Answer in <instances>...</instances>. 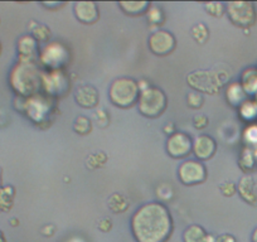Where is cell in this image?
<instances>
[{
  "mask_svg": "<svg viewBox=\"0 0 257 242\" xmlns=\"http://www.w3.org/2000/svg\"><path fill=\"white\" fill-rule=\"evenodd\" d=\"M132 229L138 242H165L173 231V219L162 203H147L132 218Z\"/></svg>",
  "mask_w": 257,
  "mask_h": 242,
  "instance_id": "6da1fadb",
  "label": "cell"
},
{
  "mask_svg": "<svg viewBox=\"0 0 257 242\" xmlns=\"http://www.w3.org/2000/svg\"><path fill=\"white\" fill-rule=\"evenodd\" d=\"M43 76L34 63H19L12 72V86L18 93L29 96L41 88Z\"/></svg>",
  "mask_w": 257,
  "mask_h": 242,
  "instance_id": "7a4b0ae2",
  "label": "cell"
},
{
  "mask_svg": "<svg viewBox=\"0 0 257 242\" xmlns=\"http://www.w3.org/2000/svg\"><path fill=\"white\" fill-rule=\"evenodd\" d=\"M110 100L113 105L121 108L132 107L139 100V83L133 78H117L110 86Z\"/></svg>",
  "mask_w": 257,
  "mask_h": 242,
  "instance_id": "3957f363",
  "label": "cell"
},
{
  "mask_svg": "<svg viewBox=\"0 0 257 242\" xmlns=\"http://www.w3.org/2000/svg\"><path fill=\"white\" fill-rule=\"evenodd\" d=\"M188 83L197 92H206L214 95L218 92L228 80L223 71H196L187 77Z\"/></svg>",
  "mask_w": 257,
  "mask_h": 242,
  "instance_id": "277c9868",
  "label": "cell"
},
{
  "mask_svg": "<svg viewBox=\"0 0 257 242\" xmlns=\"http://www.w3.org/2000/svg\"><path fill=\"white\" fill-rule=\"evenodd\" d=\"M167 96L160 88L147 87L140 90L139 111L144 116L155 118L167 108Z\"/></svg>",
  "mask_w": 257,
  "mask_h": 242,
  "instance_id": "5b68a950",
  "label": "cell"
},
{
  "mask_svg": "<svg viewBox=\"0 0 257 242\" xmlns=\"http://www.w3.org/2000/svg\"><path fill=\"white\" fill-rule=\"evenodd\" d=\"M226 7L229 19L236 26L248 28L256 23V9L251 2H229Z\"/></svg>",
  "mask_w": 257,
  "mask_h": 242,
  "instance_id": "8992f818",
  "label": "cell"
},
{
  "mask_svg": "<svg viewBox=\"0 0 257 242\" xmlns=\"http://www.w3.org/2000/svg\"><path fill=\"white\" fill-rule=\"evenodd\" d=\"M178 175L185 186H196L203 183L207 178V169L203 163L197 160H188L179 167Z\"/></svg>",
  "mask_w": 257,
  "mask_h": 242,
  "instance_id": "52a82bcc",
  "label": "cell"
},
{
  "mask_svg": "<svg viewBox=\"0 0 257 242\" xmlns=\"http://www.w3.org/2000/svg\"><path fill=\"white\" fill-rule=\"evenodd\" d=\"M70 58L67 49L59 43H52L44 48L41 54V61L46 67L52 71H57L59 67L66 65Z\"/></svg>",
  "mask_w": 257,
  "mask_h": 242,
  "instance_id": "ba28073f",
  "label": "cell"
},
{
  "mask_svg": "<svg viewBox=\"0 0 257 242\" xmlns=\"http://www.w3.org/2000/svg\"><path fill=\"white\" fill-rule=\"evenodd\" d=\"M149 48L157 56H167L175 48V38L167 31H157L149 37Z\"/></svg>",
  "mask_w": 257,
  "mask_h": 242,
  "instance_id": "9c48e42d",
  "label": "cell"
},
{
  "mask_svg": "<svg viewBox=\"0 0 257 242\" xmlns=\"http://www.w3.org/2000/svg\"><path fill=\"white\" fill-rule=\"evenodd\" d=\"M193 149L192 139L185 133H174L170 135L167 143V150L170 157L173 158H184L190 154Z\"/></svg>",
  "mask_w": 257,
  "mask_h": 242,
  "instance_id": "30bf717a",
  "label": "cell"
},
{
  "mask_svg": "<svg viewBox=\"0 0 257 242\" xmlns=\"http://www.w3.org/2000/svg\"><path fill=\"white\" fill-rule=\"evenodd\" d=\"M21 63H34L38 58V44L32 36H23L18 41Z\"/></svg>",
  "mask_w": 257,
  "mask_h": 242,
  "instance_id": "8fae6325",
  "label": "cell"
},
{
  "mask_svg": "<svg viewBox=\"0 0 257 242\" xmlns=\"http://www.w3.org/2000/svg\"><path fill=\"white\" fill-rule=\"evenodd\" d=\"M75 16L81 23L93 24L98 21V7L95 2H78L75 4Z\"/></svg>",
  "mask_w": 257,
  "mask_h": 242,
  "instance_id": "7c38bea8",
  "label": "cell"
},
{
  "mask_svg": "<svg viewBox=\"0 0 257 242\" xmlns=\"http://www.w3.org/2000/svg\"><path fill=\"white\" fill-rule=\"evenodd\" d=\"M217 144L213 138L208 135H201L193 143V152L199 160H207L216 153Z\"/></svg>",
  "mask_w": 257,
  "mask_h": 242,
  "instance_id": "4fadbf2b",
  "label": "cell"
},
{
  "mask_svg": "<svg viewBox=\"0 0 257 242\" xmlns=\"http://www.w3.org/2000/svg\"><path fill=\"white\" fill-rule=\"evenodd\" d=\"M238 192L242 198L249 204H257V177L244 175L238 183Z\"/></svg>",
  "mask_w": 257,
  "mask_h": 242,
  "instance_id": "5bb4252c",
  "label": "cell"
},
{
  "mask_svg": "<svg viewBox=\"0 0 257 242\" xmlns=\"http://www.w3.org/2000/svg\"><path fill=\"white\" fill-rule=\"evenodd\" d=\"M42 85L44 86L47 92H49L51 95H59L61 91H63L64 88L67 87L68 83L66 78H64L63 73H61V71L57 70L49 73V75L43 76Z\"/></svg>",
  "mask_w": 257,
  "mask_h": 242,
  "instance_id": "9a60e30c",
  "label": "cell"
},
{
  "mask_svg": "<svg viewBox=\"0 0 257 242\" xmlns=\"http://www.w3.org/2000/svg\"><path fill=\"white\" fill-rule=\"evenodd\" d=\"M76 101L85 108H92L98 103V92L92 86H82L75 95Z\"/></svg>",
  "mask_w": 257,
  "mask_h": 242,
  "instance_id": "2e32d148",
  "label": "cell"
},
{
  "mask_svg": "<svg viewBox=\"0 0 257 242\" xmlns=\"http://www.w3.org/2000/svg\"><path fill=\"white\" fill-rule=\"evenodd\" d=\"M118 7L122 9L123 13L128 16H142L147 13L150 8V3L148 2H120Z\"/></svg>",
  "mask_w": 257,
  "mask_h": 242,
  "instance_id": "e0dca14e",
  "label": "cell"
},
{
  "mask_svg": "<svg viewBox=\"0 0 257 242\" xmlns=\"http://www.w3.org/2000/svg\"><path fill=\"white\" fill-rule=\"evenodd\" d=\"M184 242H207V232L198 224H192L183 233Z\"/></svg>",
  "mask_w": 257,
  "mask_h": 242,
  "instance_id": "ac0fdd59",
  "label": "cell"
},
{
  "mask_svg": "<svg viewBox=\"0 0 257 242\" xmlns=\"http://www.w3.org/2000/svg\"><path fill=\"white\" fill-rule=\"evenodd\" d=\"M107 204L108 208H110L113 213H122V212H125L126 209L128 208V206H130L128 199L121 193L111 194L110 198H108L107 201Z\"/></svg>",
  "mask_w": 257,
  "mask_h": 242,
  "instance_id": "d6986e66",
  "label": "cell"
},
{
  "mask_svg": "<svg viewBox=\"0 0 257 242\" xmlns=\"http://www.w3.org/2000/svg\"><path fill=\"white\" fill-rule=\"evenodd\" d=\"M227 98H228V102L232 103L233 106L242 105L246 101L244 100L246 92H244L243 87L239 83H232L228 87V91H227Z\"/></svg>",
  "mask_w": 257,
  "mask_h": 242,
  "instance_id": "ffe728a7",
  "label": "cell"
},
{
  "mask_svg": "<svg viewBox=\"0 0 257 242\" xmlns=\"http://www.w3.org/2000/svg\"><path fill=\"white\" fill-rule=\"evenodd\" d=\"M14 194H16V191L12 186L0 188V211L8 212L13 207Z\"/></svg>",
  "mask_w": 257,
  "mask_h": 242,
  "instance_id": "44dd1931",
  "label": "cell"
},
{
  "mask_svg": "<svg viewBox=\"0 0 257 242\" xmlns=\"http://www.w3.org/2000/svg\"><path fill=\"white\" fill-rule=\"evenodd\" d=\"M107 162V155L103 152H97L91 154L90 157L87 158V167L90 169H97V168H101L102 165H105V163Z\"/></svg>",
  "mask_w": 257,
  "mask_h": 242,
  "instance_id": "7402d4cb",
  "label": "cell"
},
{
  "mask_svg": "<svg viewBox=\"0 0 257 242\" xmlns=\"http://www.w3.org/2000/svg\"><path fill=\"white\" fill-rule=\"evenodd\" d=\"M73 130L80 135H86L91 132V121L86 116H78L73 124Z\"/></svg>",
  "mask_w": 257,
  "mask_h": 242,
  "instance_id": "603a6c76",
  "label": "cell"
},
{
  "mask_svg": "<svg viewBox=\"0 0 257 242\" xmlns=\"http://www.w3.org/2000/svg\"><path fill=\"white\" fill-rule=\"evenodd\" d=\"M192 36L198 43H204L208 39L209 32L208 28L203 23H198L192 28Z\"/></svg>",
  "mask_w": 257,
  "mask_h": 242,
  "instance_id": "cb8c5ba5",
  "label": "cell"
},
{
  "mask_svg": "<svg viewBox=\"0 0 257 242\" xmlns=\"http://www.w3.org/2000/svg\"><path fill=\"white\" fill-rule=\"evenodd\" d=\"M204 8H206L207 13H209L213 17H222L224 13V4L219 3V2H211V3L204 4Z\"/></svg>",
  "mask_w": 257,
  "mask_h": 242,
  "instance_id": "d4e9b609",
  "label": "cell"
},
{
  "mask_svg": "<svg viewBox=\"0 0 257 242\" xmlns=\"http://www.w3.org/2000/svg\"><path fill=\"white\" fill-rule=\"evenodd\" d=\"M241 115L244 118H253L257 115V105L251 101H244L241 105Z\"/></svg>",
  "mask_w": 257,
  "mask_h": 242,
  "instance_id": "484cf974",
  "label": "cell"
},
{
  "mask_svg": "<svg viewBox=\"0 0 257 242\" xmlns=\"http://www.w3.org/2000/svg\"><path fill=\"white\" fill-rule=\"evenodd\" d=\"M148 18L149 22L153 24H162L164 21V14H163L162 9L158 7H152L148 9Z\"/></svg>",
  "mask_w": 257,
  "mask_h": 242,
  "instance_id": "4316f807",
  "label": "cell"
},
{
  "mask_svg": "<svg viewBox=\"0 0 257 242\" xmlns=\"http://www.w3.org/2000/svg\"><path fill=\"white\" fill-rule=\"evenodd\" d=\"M51 37V31L46 26H37V28L33 29V38L36 41H48Z\"/></svg>",
  "mask_w": 257,
  "mask_h": 242,
  "instance_id": "83f0119b",
  "label": "cell"
},
{
  "mask_svg": "<svg viewBox=\"0 0 257 242\" xmlns=\"http://www.w3.org/2000/svg\"><path fill=\"white\" fill-rule=\"evenodd\" d=\"M187 100H188V106L192 108H199L202 105H203V96H202L199 92H197V91L190 92L189 95H188Z\"/></svg>",
  "mask_w": 257,
  "mask_h": 242,
  "instance_id": "f1b7e54d",
  "label": "cell"
},
{
  "mask_svg": "<svg viewBox=\"0 0 257 242\" xmlns=\"http://www.w3.org/2000/svg\"><path fill=\"white\" fill-rule=\"evenodd\" d=\"M219 189H221V192L223 193V196L226 197H232L234 193H236V184L232 183V182H224V183H222L221 186H219Z\"/></svg>",
  "mask_w": 257,
  "mask_h": 242,
  "instance_id": "f546056e",
  "label": "cell"
},
{
  "mask_svg": "<svg viewBox=\"0 0 257 242\" xmlns=\"http://www.w3.org/2000/svg\"><path fill=\"white\" fill-rule=\"evenodd\" d=\"M193 124H194V128H196V129H204V128L208 127V117H207L206 115L199 113V115L194 116V118H193Z\"/></svg>",
  "mask_w": 257,
  "mask_h": 242,
  "instance_id": "4dcf8cb0",
  "label": "cell"
},
{
  "mask_svg": "<svg viewBox=\"0 0 257 242\" xmlns=\"http://www.w3.org/2000/svg\"><path fill=\"white\" fill-rule=\"evenodd\" d=\"M111 228H112V222H111L110 218H105L102 221H100L98 223V229L101 232H110Z\"/></svg>",
  "mask_w": 257,
  "mask_h": 242,
  "instance_id": "1f68e13d",
  "label": "cell"
},
{
  "mask_svg": "<svg viewBox=\"0 0 257 242\" xmlns=\"http://www.w3.org/2000/svg\"><path fill=\"white\" fill-rule=\"evenodd\" d=\"M216 242H237V241L232 234L224 233V234H221V236L216 239Z\"/></svg>",
  "mask_w": 257,
  "mask_h": 242,
  "instance_id": "d6a6232c",
  "label": "cell"
},
{
  "mask_svg": "<svg viewBox=\"0 0 257 242\" xmlns=\"http://www.w3.org/2000/svg\"><path fill=\"white\" fill-rule=\"evenodd\" d=\"M42 233H43L44 236H52V234L54 233V226L48 224V226L43 227V228H42Z\"/></svg>",
  "mask_w": 257,
  "mask_h": 242,
  "instance_id": "836d02e7",
  "label": "cell"
},
{
  "mask_svg": "<svg viewBox=\"0 0 257 242\" xmlns=\"http://www.w3.org/2000/svg\"><path fill=\"white\" fill-rule=\"evenodd\" d=\"M47 8H59V7L64 6V3H42Z\"/></svg>",
  "mask_w": 257,
  "mask_h": 242,
  "instance_id": "e575fe53",
  "label": "cell"
},
{
  "mask_svg": "<svg viewBox=\"0 0 257 242\" xmlns=\"http://www.w3.org/2000/svg\"><path fill=\"white\" fill-rule=\"evenodd\" d=\"M164 132L167 133V134H170V135H173V134H174V132H175V129H174V125H173V124H170V125H167V127L164 128Z\"/></svg>",
  "mask_w": 257,
  "mask_h": 242,
  "instance_id": "d590c367",
  "label": "cell"
},
{
  "mask_svg": "<svg viewBox=\"0 0 257 242\" xmlns=\"http://www.w3.org/2000/svg\"><path fill=\"white\" fill-rule=\"evenodd\" d=\"M11 224H12V226H18L19 221L17 218H12L11 219Z\"/></svg>",
  "mask_w": 257,
  "mask_h": 242,
  "instance_id": "8d00e7d4",
  "label": "cell"
},
{
  "mask_svg": "<svg viewBox=\"0 0 257 242\" xmlns=\"http://www.w3.org/2000/svg\"><path fill=\"white\" fill-rule=\"evenodd\" d=\"M252 241H253V242H257V228L254 229L253 236H252Z\"/></svg>",
  "mask_w": 257,
  "mask_h": 242,
  "instance_id": "74e56055",
  "label": "cell"
},
{
  "mask_svg": "<svg viewBox=\"0 0 257 242\" xmlns=\"http://www.w3.org/2000/svg\"><path fill=\"white\" fill-rule=\"evenodd\" d=\"M0 242H7L6 241V237H4L3 232H2V231H0Z\"/></svg>",
  "mask_w": 257,
  "mask_h": 242,
  "instance_id": "f35d334b",
  "label": "cell"
},
{
  "mask_svg": "<svg viewBox=\"0 0 257 242\" xmlns=\"http://www.w3.org/2000/svg\"><path fill=\"white\" fill-rule=\"evenodd\" d=\"M0 188H2V168H0Z\"/></svg>",
  "mask_w": 257,
  "mask_h": 242,
  "instance_id": "ab89813d",
  "label": "cell"
}]
</instances>
